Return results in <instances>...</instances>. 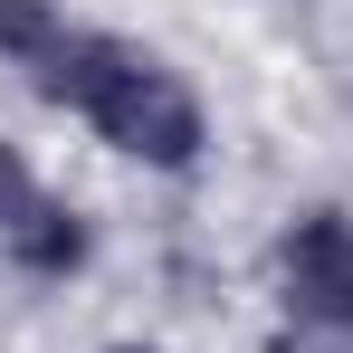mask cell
Wrapping results in <instances>:
<instances>
[{"mask_svg":"<svg viewBox=\"0 0 353 353\" xmlns=\"http://www.w3.org/2000/svg\"><path fill=\"white\" fill-rule=\"evenodd\" d=\"M10 258H19L29 277H77V268H86V220H77L67 201H39V210L19 220V239H10Z\"/></svg>","mask_w":353,"mask_h":353,"instance_id":"3957f363","label":"cell"},{"mask_svg":"<svg viewBox=\"0 0 353 353\" xmlns=\"http://www.w3.org/2000/svg\"><path fill=\"white\" fill-rule=\"evenodd\" d=\"M58 48H67V19L48 10V0H0V58H10V67L39 77Z\"/></svg>","mask_w":353,"mask_h":353,"instance_id":"277c9868","label":"cell"},{"mask_svg":"<svg viewBox=\"0 0 353 353\" xmlns=\"http://www.w3.org/2000/svg\"><path fill=\"white\" fill-rule=\"evenodd\" d=\"M277 277H287V305L305 325L353 334V220L344 210H305V220L277 239Z\"/></svg>","mask_w":353,"mask_h":353,"instance_id":"7a4b0ae2","label":"cell"},{"mask_svg":"<svg viewBox=\"0 0 353 353\" xmlns=\"http://www.w3.org/2000/svg\"><path fill=\"white\" fill-rule=\"evenodd\" d=\"M124 353H143V344H124Z\"/></svg>","mask_w":353,"mask_h":353,"instance_id":"8992f818","label":"cell"},{"mask_svg":"<svg viewBox=\"0 0 353 353\" xmlns=\"http://www.w3.org/2000/svg\"><path fill=\"white\" fill-rule=\"evenodd\" d=\"M39 201H48V191H39V172H29V163H19V153L0 143V248L19 239V220H29Z\"/></svg>","mask_w":353,"mask_h":353,"instance_id":"5b68a950","label":"cell"},{"mask_svg":"<svg viewBox=\"0 0 353 353\" xmlns=\"http://www.w3.org/2000/svg\"><path fill=\"white\" fill-rule=\"evenodd\" d=\"M39 96H58L67 115H86L124 163H143V172H191L201 143H210L201 96H191L153 48L105 39V29H67V48L39 67Z\"/></svg>","mask_w":353,"mask_h":353,"instance_id":"6da1fadb","label":"cell"}]
</instances>
